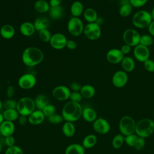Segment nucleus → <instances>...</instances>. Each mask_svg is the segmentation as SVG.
I'll use <instances>...</instances> for the list:
<instances>
[{"mask_svg":"<svg viewBox=\"0 0 154 154\" xmlns=\"http://www.w3.org/2000/svg\"><path fill=\"white\" fill-rule=\"evenodd\" d=\"M34 100L36 109H38L40 111H42L46 106L49 104V100L48 97L43 94L37 95Z\"/></svg>","mask_w":154,"mask_h":154,"instance_id":"24","label":"nucleus"},{"mask_svg":"<svg viewBox=\"0 0 154 154\" xmlns=\"http://www.w3.org/2000/svg\"><path fill=\"white\" fill-rule=\"evenodd\" d=\"M145 144H146L145 138H144L143 137H138L136 140V142L134 144V147L135 148V149L136 150L140 151V150H142L144 148Z\"/></svg>","mask_w":154,"mask_h":154,"instance_id":"43","label":"nucleus"},{"mask_svg":"<svg viewBox=\"0 0 154 154\" xmlns=\"http://www.w3.org/2000/svg\"><path fill=\"white\" fill-rule=\"evenodd\" d=\"M83 108L80 103L69 101L62 108L61 115L66 122H74L82 117Z\"/></svg>","mask_w":154,"mask_h":154,"instance_id":"2","label":"nucleus"},{"mask_svg":"<svg viewBox=\"0 0 154 154\" xmlns=\"http://www.w3.org/2000/svg\"><path fill=\"white\" fill-rule=\"evenodd\" d=\"M45 117L42 111L35 109L28 116V123L32 125H38L43 122Z\"/></svg>","mask_w":154,"mask_h":154,"instance_id":"17","label":"nucleus"},{"mask_svg":"<svg viewBox=\"0 0 154 154\" xmlns=\"http://www.w3.org/2000/svg\"><path fill=\"white\" fill-rule=\"evenodd\" d=\"M4 144L7 147H11L15 145V139L13 135L4 137Z\"/></svg>","mask_w":154,"mask_h":154,"instance_id":"47","label":"nucleus"},{"mask_svg":"<svg viewBox=\"0 0 154 154\" xmlns=\"http://www.w3.org/2000/svg\"><path fill=\"white\" fill-rule=\"evenodd\" d=\"M65 154H85V148L82 144H71L66 147Z\"/></svg>","mask_w":154,"mask_h":154,"instance_id":"26","label":"nucleus"},{"mask_svg":"<svg viewBox=\"0 0 154 154\" xmlns=\"http://www.w3.org/2000/svg\"><path fill=\"white\" fill-rule=\"evenodd\" d=\"M83 16L85 21L88 23L96 22L98 19V16L96 11L93 8H87L84 10L83 13Z\"/></svg>","mask_w":154,"mask_h":154,"instance_id":"27","label":"nucleus"},{"mask_svg":"<svg viewBox=\"0 0 154 154\" xmlns=\"http://www.w3.org/2000/svg\"><path fill=\"white\" fill-rule=\"evenodd\" d=\"M42 111L45 117H48L55 113L56 108L53 104L49 103L43 108Z\"/></svg>","mask_w":154,"mask_h":154,"instance_id":"40","label":"nucleus"},{"mask_svg":"<svg viewBox=\"0 0 154 154\" xmlns=\"http://www.w3.org/2000/svg\"><path fill=\"white\" fill-rule=\"evenodd\" d=\"M80 93L84 98L90 99L94 96L96 90L93 85L90 84H85L82 85Z\"/></svg>","mask_w":154,"mask_h":154,"instance_id":"29","label":"nucleus"},{"mask_svg":"<svg viewBox=\"0 0 154 154\" xmlns=\"http://www.w3.org/2000/svg\"><path fill=\"white\" fill-rule=\"evenodd\" d=\"M83 97L81 95L80 91H71V94L70 96L69 99L70 101L80 103V102L82 100Z\"/></svg>","mask_w":154,"mask_h":154,"instance_id":"44","label":"nucleus"},{"mask_svg":"<svg viewBox=\"0 0 154 154\" xmlns=\"http://www.w3.org/2000/svg\"><path fill=\"white\" fill-rule=\"evenodd\" d=\"M97 141V138L95 135L89 134L84 138L82 141V145L85 149H90L96 144Z\"/></svg>","mask_w":154,"mask_h":154,"instance_id":"32","label":"nucleus"},{"mask_svg":"<svg viewBox=\"0 0 154 154\" xmlns=\"http://www.w3.org/2000/svg\"><path fill=\"white\" fill-rule=\"evenodd\" d=\"M44 59L43 51L36 47L26 48L22 52V61L24 65L28 67H34L41 63Z\"/></svg>","mask_w":154,"mask_h":154,"instance_id":"1","label":"nucleus"},{"mask_svg":"<svg viewBox=\"0 0 154 154\" xmlns=\"http://www.w3.org/2000/svg\"><path fill=\"white\" fill-rule=\"evenodd\" d=\"M67 39L62 33L57 32L52 35L49 44L51 46L57 50H61L66 46Z\"/></svg>","mask_w":154,"mask_h":154,"instance_id":"12","label":"nucleus"},{"mask_svg":"<svg viewBox=\"0 0 154 154\" xmlns=\"http://www.w3.org/2000/svg\"><path fill=\"white\" fill-rule=\"evenodd\" d=\"M148 0H129V3L132 7L140 8L145 5Z\"/></svg>","mask_w":154,"mask_h":154,"instance_id":"45","label":"nucleus"},{"mask_svg":"<svg viewBox=\"0 0 154 154\" xmlns=\"http://www.w3.org/2000/svg\"><path fill=\"white\" fill-rule=\"evenodd\" d=\"M148 28V31L151 36L154 37V20H153L149 26L147 27Z\"/></svg>","mask_w":154,"mask_h":154,"instance_id":"54","label":"nucleus"},{"mask_svg":"<svg viewBox=\"0 0 154 154\" xmlns=\"http://www.w3.org/2000/svg\"><path fill=\"white\" fill-rule=\"evenodd\" d=\"M121 63L123 70L127 72H132L135 67L134 60L131 57H125L122 60Z\"/></svg>","mask_w":154,"mask_h":154,"instance_id":"23","label":"nucleus"},{"mask_svg":"<svg viewBox=\"0 0 154 154\" xmlns=\"http://www.w3.org/2000/svg\"><path fill=\"white\" fill-rule=\"evenodd\" d=\"M4 120H4V118L3 114L0 112V125H1Z\"/></svg>","mask_w":154,"mask_h":154,"instance_id":"55","label":"nucleus"},{"mask_svg":"<svg viewBox=\"0 0 154 154\" xmlns=\"http://www.w3.org/2000/svg\"><path fill=\"white\" fill-rule=\"evenodd\" d=\"M35 31L33 23L30 22H24L22 23L19 26L20 32L26 37L32 35Z\"/></svg>","mask_w":154,"mask_h":154,"instance_id":"19","label":"nucleus"},{"mask_svg":"<svg viewBox=\"0 0 154 154\" xmlns=\"http://www.w3.org/2000/svg\"><path fill=\"white\" fill-rule=\"evenodd\" d=\"M84 11V5L82 3L79 1H74L70 8V11L73 17H79L83 14Z\"/></svg>","mask_w":154,"mask_h":154,"instance_id":"22","label":"nucleus"},{"mask_svg":"<svg viewBox=\"0 0 154 154\" xmlns=\"http://www.w3.org/2000/svg\"><path fill=\"white\" fill-rule=\"evenodd\" d=\"M101 28L100 25L96 22L88 23L84 26V32L85 36L90 40H96L101 35Z\"/></svg>","mask_w":154,"mask_h":154,"instance_id":"8","label":"nucleus"},{"mask_svg":"<svg viewBox=\"0 0 154 154\" xmlns=\"http://www.w3.org/2000/svg\"><path fill=\"white\" fill-rule=\"evenodd\" d=\"M70 89L67 86L60 85L55 87L52 91L53 97L58 101H65L70 98Z\"/></svg>","mask_w":154,"mask_h":154,"instance_id":"11","label":"nucleus"},{"mask_svg":"<svg viewBox=\"0 0 154 154\" xmlns=\"http://www.w3.org/2000/svg\"><path fill=\"white\" fill-rule=\"evenodd\" d=\"M153 113H154V112H153Z\"/></svg>","mask_w":154,"mask_h":154,"instance_id":"60","label":"nucleus"},{"mask_svg":"<svg viewBox=\"0 0 154 154\" xmlns=\"http://www.w3.org/2000/svg\"><path fill=\"white\" fill-rule=\"evenodd\" d=\"M133 54L137 61L144 63L146 60L149 59L150 51L148 47L139 44L135 46L133 51Z\"/></svg>","mask_w":154,"mask_h":154,"instance_id":"13","label":"nucleus"},{"mask_svg":"<svg viewBox=\"0 0 154 154\" xmlns=\"http://www.w3.org/2000/svg\"><path fill=\"white\" fill-rule=\"evenodd\" d=\"M5 154H24L22 149L17 146H13L11 147H7L5 152Z\"/></svg>","mask_w":154,"mask_h":154,"instance_id":"42","label":"nucleus"},{"mask_svg":"<svg viewBox=\"0 0 154 154\" xmlns=\"http://www.w3.org/2000/svg\"><path fill=\"white\" fill-rule=\"evenodd\" d=\"M16 109L20 115L28 116L36 109L34 100L28 96L21 97L17 102Z\"/></svg>","mask_w":154,"mask_h":154,"instance_id":"5","label":"nucleus"},{"mask_svg":"<svg viewBox=\"0 0 154 154\" xmlns=\"http://www.w3.org/2000/svg\"><path fill=\"white\" fill-rule=\"evenodd\" d=\"M143 63H144V67L146 71L149 72H154V61L149 58Z\"/></svg>","mask_w":154,"mask_h":154,"instance_id":"46","label":"nucleus"},{"mask_svg":"<svg viewBox=\"0 0 154 154\" xmlns=\"http://www.w3.org/2000/svg\"><path fill=\"white\" fill-rule=\"evenodd\" d=\"M76 131V128L73 122H66L62 126L63 134L67 137H73Z\"/></svg>","mask_w":154,"mask_h":154,"instance_id":"31","label":"nucleus"},{"mask_svg":"<svg viewBox=\"0 0 154 154\" xmlns=\"http://www.w3.org/2000/svg\"><path fill=\"white\" fill-rule=\"evenodd\" d=\"M48 118V121L52 123V124H55V125H57V124H59V123H61L63 122L64 119H63V117L62 116V115L61 114H56L55 113L54 114L47 117Z\"/></svg>","mask_w":154,"mask_h":154,"instance_id":"38","label":"nucleus"},{"mask_svg":"<svg viewBox=\"0 0 154 154\" xmlns=\"http://www.w3.org/2000/svg\"><path fill=\"white\" fill-rule=\"evenodd\" d=\"M124 57V54L122 52L120 49L117 48L109 49L106 55L107 61L112 64H116L121 63Z\"/></svg>","mask_w":154,"mask_h":154,"instance_id":"16","label":"nucleus"},{"mask_svg":"<svg viewBox=\"0 0 154 154\" xmlns=\"http://www.w3.org/2000/svg\"><path fill=\"white\" fill-rule=\"evenodd\" d=\"M37 31H40L45 29H48L50 25L49 20L45 17H38L36 18L33 23Z\"/></svg>","mask_w":154,"mask_h":154,"instance_id":"25","label":"nucleus"},{"mask_svg":"<svg viewBox=\"0 0 154 154\" xmlns=\"http://www.w3.org/2000/svg\"><path fill=\"white\" fill-rule=\"evenodd\" d=\"M138 137V136L135 133L131 134V135H128L125 137V142L128 146L134 147V144H135Z\"/></svg>","mask_w":154,"mask_h":154,"instance_id":"39","label":"nucleus"},{"mask_svg":"<svg viewBox=\"0 0 154 154\" xmlns=\"http://www.w3.org/2000/svg\"><path fill=\"white\" fill-rule=\"evenodd\" d=\"M63 0H49V4L51 7H56L61 5Z\"/></svg>","mask_w":154,"mask_h":154,"instance_id":"53","label":"nucleus"},{"mask_svg":"<svg viewBox=\"0 0 154 154\" xmlns=\"http://www.w3.org/2000/svg\"><path fill=\"white\" fill-rule=\"evenodd\" d=\"M128 81V76L126 72L123 70H118L116 72L112 78V83L117 88H122L125 87Z\"/></svg>","mask_w":154,"mask_h":154,"instance_id":"15","label":"nucleus"},{"mask_svg":"<svg viewBox=\"0 0 154 154\" xmlns=\"http://www.w3.org/2000/svg\"><path fill=\"white\" fill-rule=\"evenodd\" d=\"M82 117L87 122L93 123L97 118V115L96 111L93 108L87 107L84 108L82 110Z\"/></svg>","mask_w":154,"mask_h":154,"instance_id":"21","label":"nucleus"},{"mask_svg":"<svg viewBox=\"0 0 154 154\" xmlns=\"http://www.w3.org/2000/svg\"><path fill=\"white\" fill-rule=\"evenodd\" d=\"M0 35L4 39H11L15 35V29L10 24L3 25L0 28Z\"/></svg>","mask_w":154,"mask_h":154,"instance_id":"20","label":"nucleus"},{"mask_svg":"<svg viewBox=\"0 0 154 154\" xmlns=\"http://www.w3.org/2000/svg\"><path fill=\"white\" fill-rule=\"evenodd\" d=\"M1 132H0V138H1Z\"/></svg>","mask_w":154,"mask_h":154,"instance_id":"59","label":"nucleus"},{"mask_svg":"<svg viewBox=\"0 0 154 154\" xmlns=\"http://www.w3.org/2000/svg\"><path fill=\"white\" fill-rule=\"evenodd\" d=\"M50 17L54 20L61 19L64 14V9L61 5L51 7L48 11Z\"/></svg>","mask_w":154,"mask_h":154,"instance_id":"30","label":"nucleus"},{"mask_svg":"<svg viewBox=\"0 0 154 154\" xmlns=\"http://www.w3.org/2000/svg\"><path fill=\"white\" fill-rule=\"evenodd\" d=\"M18 122L20 125L21 126H25L28 122V116H22L20 115L18 118Z\"/></svg>","mask_w":154,"mask_h":154,"instance_id":"51","label":"nucleus"},{"mask_svg":"<svg viewBox=\"0 0 154 154\" xmlns=\"http://www.w3.org/2000/svg\"><path fill=\"white\" fill-rule=\"evenodd\" d=\"M153 21L150 13L146 10H139L133 16L132 22L138 28L143 29L147 28Z\"/></svg>","mask_w":154,"mask_h":154,"instance_id":"4","label":"nucleus"},{"mask_svg":"<svg viewBox=\"0 0 154 154\" xmlns=\"http://www.w3.org/2000/svg\"><path fill=\"white\" fill-rule=\"evenodd\" d=\"M2 107H3V103H2V101H1V100L0 99V112H1Z\"/></svg>","mask_w":154,"mask_h":154,"instance_id":"57","label":"nucleus"},{"mask_svg":"<svg viewBox=\"0 0 154 154\" xmlns=\"http://www.w3.org/2000/svg\"><path fill=\"white\" fill-rule=\"evenodd\" d=\"M66 47L70 50H73L77 48V43L73 40H67Z\"/></svg>","mask_w":154,"mask_h":154,"instance_id":"50","label":"nucleus"},{"mask_svg":"<svg viewBox=\"0 0 154 154\" xmlns=\"http://www.w3.org/2000/svg\"><path fill=\"white\" fill-rule=\"evenodd\" d=\"M52 35V34L48 29H45L38 31V37L40 39L45 43H49Z\"/></svg>","mask_w":154,"mask_h":154,"instance_id":"36","label":"nucleus"},{"mask_svg":"<svg viewBox=\"0 0 154 154\" xmlns=\"http://www.w3.org/2000/svg\"><path fill=\"white\" fill-rule=\"evenodd\" d=\"M3 116L5 120L10 122H14L18 119L20 114L16 109H5L3 112Z\"/></svg>","mask_w":154,"mask_h":154,"instance_id":"33","label":"nucleus"},{"mask_svg":"<svg viewBox=\"0 0 154 154\" xmlns=\"http://www.w3.org/2000/svg\"><path fill=\"white\" fill-rule=\"evenodd\" d=\"M37 82V79L34 75L26 73L21 75L17 81L19 87L23 90H29L33 88Z\"/></svg>","mask_w":154,"mask_h":154,"instance_id":"10","label":"nucleus"},{"mask_svg":"<svg viewBox=\"0 0 154 154\" xmlns=\"http://www.w3.org/2000/svg\"><path fill=\"white\" fill-rule=\"evenodd\" d=\"M93 129L99 134H106L108 133L111 129L109 123L102 117L97 118L93 124Z\"/></svg>","mask_w":154,"mask_h":154,"instance_id":"14","label":"nucleus"},{"mask_svg":"<svg viewBox=\"0 0 154 154\" xmlns=\"http://www.w3.org/2000/svg\"><path fill=\"white\" fill-rule=\"evenodd\" d=\"M16 88L13 85H8L6 90V95L8 99H11L14 95Z\"/></svg>","mask_w":154,"mask_h":154,"instance_id":"48","label":"nucleus"},{"mask_svg":"<svg viewBox=\"0 0 154 154\" xmlns=\"http://www.w3.org/2000/svg\"><path fill=\"white\" fill-rule=\"evenodd\" d=\"M82 85L78 82H73L70 85V89L72 91H80Z\"/></svg>","mask_w":154,"mask_h":154,"instance_id":"49","label":"nucleus"},{"mask_svg":"<svg viewBox=\"0 0 154 154\" xmlns=\"http://www.w3.org/2000/svg\"><path fill=\"white\" fill-rule=\"evenodd\" d=\"M140 33L132 28L126 29L123 34V40L125 43L131 47H135L140 44Z\"/></svg>","mask_w":154,"mask_h":154,"instance_id":"9","label":"nucleus"},{"mask_svg":"<svg viewBox=\"0 0 154 154\" xmlns=\"http://www.w3.org/2000/svg\"><path fill=\"white\" fill-rule=\"evenodd\" d=\"M154 132V121L150 119H142L136 123L135 133L144 138L152 135Z\"/></svg>","mask_w":154,"mask_h":154,"instance_id":"3","label":"nucleus"},{"mask_svg":"<svg viewBox=\"0 0 154 154\" xmlns=\"http://www.w3.org/2000/svg\"><path fill=\"white\" fill-rule=\"evenodd\" d=\"M132 11V7L130 3H126L122 4L119 8V14L123 17H126L129 16Z\"/></svg>","mask_w":154,"mask_h":154,"instance_id":"34","label":"nucleus"},{"mask_svg":"<svg viewBox=\"0 0 154 154\" xmlns=\"http://www.w3.org/2000/svg\"><path fill=\"white\" fill-rule=\"evenodd\" d=\"M125 142V136L122 134H118L116 135L112 140V147L116 149H120L123 144Z\"/></svg>","mask_w":154,"mask_h":154,"instance_id":"35","label":"nucleus"},{"mask_svg":"<svg viewBox=\"0 0 154 154\" xmlns=\"http://www.w3.org/2000/svg\"><path fill=\"white\" fill-rule=\"evenodd\" d=\"M150 14H151V16H152V20H154V7L152 10V11H151Z\"/></svg>","mask_w":154,"mask_h":154,"instance_id":"56","label":"nucleus"},{"mask_svg":"<svg viewBox=\"0 0 154 154\" xmlns=\"http://www.w3.org/2000/svg\"><path fill=\"white\" fill-rule=\"evenodd\" d=\"M50 5L48 2L45 0H37L34 4L35 10L40 13H45L49 11Z\"/></svg>","mask_w":154,"mask_h":154,"instance_id":"28","label":"nucleus"},{"mask_svg":"<svg viewBox=\"0 0 154 154\" xmlns=\"http://www.w3.org/2000/svg\"><path fill=\"white\" fill-rule=\"evenodd\" d=\"M17 101L13 99H8L3 103V107L5 109H16Z\"/></svg>","mask_w":154,"mask_h":154,"instance_id":"41","label":"nucleus"},{"mask_svg":"<svg viewBox=\"0 0 154 154\" xmlns=\"http://www.w3.org/2000/svg\"><path fill=\"white\" fill-rule=\"evenodd\" d=\"M153 43V38L149 34H144L141 35L140 44L146 47H149Z\"/></svg>","mask_w":154,"mask_h":154,"instance_id":"37","label":"nucleus"},{"mask_svg":"<svg viewBox=\"0 0 154 154\" xmlns=\"http://www.w3.org/2000/svg\"><path fill=\"white\" fill-rule=\"evenodd\" d=\"M84 28L83 22L79 17H72L67 24L68 32L74 37L81 35L84 32Z\"/></svg>","mask_w":154,"mask_h":154,"instance_id":"7","label":"nucleus"},{"mask_svg":"<svg viewBox=\"0 0 154 154\" xmlns=\"http://www.w3.org/2000/svg\"><path fill=\"white\" fill-rule=\"evenodd\" d=\"M2 150V143L1 141H0V153H1Z\"/></svg>","mask_w":154,"mask_h":154,"instance_id":"58","label":"nucleus"},{"mask_svg":"<svg viewBox=\"0 0 154 154\" xmlns=\"http://www.w3.org/2000/svg\"><path fill=\"white\" fill-rule=\"evenodd\" d=\"M131 50V47L130 46L126 45V44L123 45L122 46L121 49H120V51H122V52L124 55H126V54H129V53L130 52Z\"/></svg>","mask_w":154,"mask_h":154,"instance_id":"52","label":"nucleus"},{"mask_svg":"<svg viewBox=\"0 0 154 154\" xmlns=\"http://www.w3.org/2000/svg\"><path fill=\"white\" fill-rule=\"evenodd\" d=\"M15 131V126L13 122L4 120L0 125V132L1 136L6 137L13 135Z\"/></svg>","mask_w":154,"mask_h":154,"instance_id":"18","label":"nucleus"},{"mask_svg":"<svg viewBox=\"0 0 154 154\" xmlns=\"http://www.w3.org/2000/svg\"><path fill=\"white\" fill-rule=\"evenodd\" d=\"M136 122L132 117L129 116H123L119 123V129L121 134L127 136L135 132Z\"/></svg>","mask_w":154,"mask_h":154,"instance_id":"6","label":"nucleus"}]
</instances>
